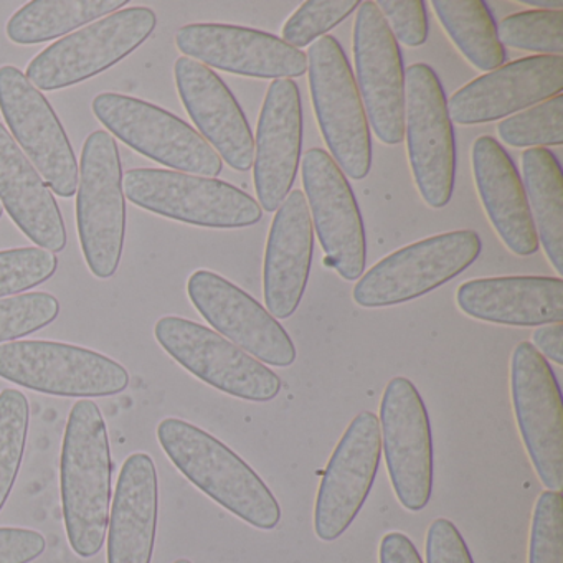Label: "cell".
<instances>
[{
	"label": "cell",
	"instance_id": "cell-1",
	"mask_svg": "<svg viewBox=\"0 0 563 563\" xmlns=\"http://www.w3.org/2000/svg\"><path fill=\"white\" fill-rule=\"evenodd\" d=\"M111 474L103 413L93 400H78L65 428L60 484L68 542L81 559L98 555L107 540Z\"/></svg>",
	"mask_w": 563,
	"mask_h": 563
},
{
	"label": "cell",
	"instance_id": "cell-2",
	"mask_svg": "<svg viewBox=\"0 0 563 563\" xmlns=\"http://www.w3.org/2000/svg\"><path fill=\"white\" fill-rule=\"evenodd\" d=\"M157 440L174 466L217 504L256 529L278 526V500L252 466L222 441L179 418L161 421Z\"/></svg>",
	"mask_w": 563,
	"mask_h": 563
},
{
	"label": "cell",
	"instance_id": "cell-3",
	"mask_svg": "<svg viewBox=\"0 0 563 563\" xmlns=\"http://www.w3.org/2000/svg\"><path fill=\"white\" fill-rule=\"evenodd\" d=\"M306 57L312 107L328 154L345 177L365 179L372 167L371 126L344 48L324 35Z\"/></svg>",
	"mask_w": 563,
	"mask_h": 563
},
{
	"label": "cell",
	"instance_id": "cell-4",
	"mask_svg": "<svg viewBox=\"0 0 563 563\" xmlns=\"http://www.w3.org/2000/svg\"><path fill=\"white\" fill-rule=\"evenodd\" d=\"M77 227L85 262L97 278L118 272L126 235L123 164L117 141L95 131L85 141L78 166Z\"/></svg>",
	"mask_w": 563,
	"mask_h": 563
},
{
	"label": "cell",
	"instance_id": "cell-5",
	"mask_svg": "<svg viewBox=\"0 0 563 563\" xmlns=\"http://www.w3.org/2000/svg\"><path fill=\"white\" fill-rule=\"evenodd\" d=\"M483 242L474 230H454L411 243L358 278L352 298L361 308L404 305L460 276L479 258Z\"/></svg>",
	"mask_w": 563,
	"mask_h": 563
},
{
	"label": "cell",
	"instance_id": "cell-6",
	"mask_svg": "<svg viewBox=\"0 0 563 563\" xmlns=\"http://www.w3.org/2000/svg\"><path fill=\"white\" fill-rule=\"evenodd\" d=\"M123 189L141 209L207 229H245L263 217L260 203L239 187L176 170H128Z\"/></svg>",
	"mask_w": 563,
	"mask_h": 563
},
{
	"label": "cell",
	"instance_id": "cell-7",
	"mask_svg": "<svg viewBox=\"0 0 563 563\" xmlns=\"http://www.w3.org/2000/svg\"><path fill=\"white\" fill-rule=\"evenodd\" d=\"M405 134L421 199L443 209L453 196L456 143L443 85L430 65H411L405 74Z\"/></svg>",
	"mask_w": 563,
	"mask_h": 563
},
{
	"label": "cell",
	"instance_id": "cell-8",
	"mask_svg": "<svg viewBox=\"0 0 563 563\" xmlns=\"http://www.w3.org/2000/svg\"><path fill=\"white\" fill-rule=\"evenodd\" d=\"M95 117L126 146L156 163L190 176L216 179L223 161L209 143L176 114L126 95L101 93Z\"/></svg>",
	"mask_w": 563,
	"mask_h": 563
},
{
	"label": "cell",
	"instance_id": "cell-9",
	"mask_svg": "<svg viewBox=\"0 0 563 563\" xmlns=\"http://www.w3.org/2000/svg\"><path fill=\"white\" fill-rule=\"evenodd\" d=\"M0 378L58 397L95 398L121 394L130 374L113 358L52 341L0 344Z\"/></svg>",
	"mask_w": 563,
	"mask_h": 563
},
{
	"label": "cell",
	"instance_id": "cell-10",
	"mask_svg": "<svg viewBox=\"0 0 563 563\" xmlns=\"http://www.w3.org/2000/svg\"><path fill=\"white\" fill-rule=\"evenodd\" d=\"M156 25L153 9H121L45 48L29 64L25 77L41 91L74 87L133 54Z\"/></svg>",
	"mask_w": 563,
	"mask_h": 563
},
{
	"label": "cell",
	"instance_id": "cell-11",
	"mask_svg": "<svg viewBox=\"0 0 563 563\" xmlns=\"http://www.w3.org/2000/svg\"><path fill=\"white\" fill-rule=\"evenodd\" d=\"M154 335L174 361L223 394L272 401L282 390V380L272 368L206 325L166 316L157 321Z\"/></svg>",
	"mask_w": 563,
	"mask_h": 563
},
{
	"label": "cell",
	"instance_id": "cell-12",
	"mask_svg": "<svg viewBox=\"0 0 563 563\" xmlns=\"http://www.w3.org/2000/svg\"><path fill=\"white\" fill-rule=\"evenodd\" d=\"M510 395L517 427L547 490L563 489V400L555 372L530 342L510 358Z\"/></svg>",
	"mask_w": 563,
	"mask_h": 563
},
{
	"label": "cell",
	"instance_id": "cell-13",
	"mask_svg": "<svg viewBox=\"0 0 563 563\" xmlns=\"http://www.w3.org/2000/svg\"><path fill=\"white\" fill-rule=\"evenodd\" d=\"M382 450L397 499L420 512L433 493V433L430 417L413 382L395 377L380 404Z\"/></svg>",
	"mask_w": 563,
	"mask_h": 563
},
{
	"label": "cell",
	"instance_id": "cell-14",
	"mask_svg": "<svg viewBox=\"0 0 563 563\" xmlns=\"http://www.w3.org/2000/svg\"><path fill=\"white\" fill-rule=\"evenodd\" d=\"M312 225L324 252V265L345 282L365 272L367 236L354 190L324 150H309L301 166Z\"/></svg>",
	"mask_w": 563,
	"mask_h": 563
},
{
	"label": "cell",
	"instance_id": "cell-15",
	"mask_svg": "<svg viewBox=\"0 0 563 563\" xmlns=\"http://www.w3.org/2000/svg\"><path fill=\"white\" fill-rule=\"evenodd\" d=\"M0 113L15 143L52 192L70 199L78 189V161L52 104L19 68L0 67Z\"/></svg>",
	"mask_w": 563,
	"mask_h": 563
},
{
	"label": "cell",
	"instance_id": "cell-16",
	"mask_svg": "<svg viewBox=\"0 0 563 563\" xmlns=\"http://www.w3.org/2000/svg\"><path fill=\"white\" fill-rule=\"evenodd\" d=\"M354 65L368 126L378 141L397 146L405 137L404 58L387 21L372 0L357 8Z\"/></svg>",
	"mask_w": 563,
	"mask_h": 563
},
{
	"label": "cell",
	"instance_id": "cell-17",
	"mask_svg": "<svg viewBox=\"0 0 563 563\" xmlns=\"http://www.w3.org/2000/svg\"><path fill=\"white\" fill-rule=\"evenodd\" d=\"M380 460L378 417L362 411L339 440L319 486L314 530L322 542H334L354 522L374 486Z\"/></svg>",
	"mask_w": 563,
	"mask_h": 563
},
{
	"label": "cell",
	"instance_id": "cell-18",
	"mask_svg": "<svg viewBox=\"0 0 563 563\" xmlns=\"http://www.w3.org/2000/svg\"><path fill=\"white\" fill-rule=\"evenodd\" d=\"M187 295L217 334L273 367H289L296 347L286 329L249 292L207 269L194 273Z\"/></svg>",
	"mask_w": 563,
	"mask_h": 563
},
{
	"label": "cell",
	"instance_id": "cell-19",
	"mask_svg": "<svg viewBox=\"0 0 563 563\" xmlns=\"http://www.w3.org/2000/svg\"><path fill=\"white\" fill-rule=\"evenodd\" d=\"M176 45L190 60L240 77L291 80L308 71L305 52L255 29L190 24L179 29Z\"/></svg>",
	"mask_w": 563,
	"mask_h": 563
},
{
	"label": "cell",
	"instance_id": "cell-20",
	"mask_svg": "<svg viewBox=\"0 0 563 563\" xmlns=\"http://www.w3.org/2000/svg\"><path fill=\"white\" fill-rule=\"evenodd\" d=\"M563 90V57L533 55L503 65L464 85L448 100L451 123H493L559 97Z\"/></svg>",
	"mask_w": 563,
	"mask_h": 563
},
{
	"label": "cell",
	"instance_id": "cell-21",
	"mask_svg": "<svg viewBox=\"0 0 563 563\" xmlns=\"http://www.w3.org/2000/svg\"><path fill=\"white\" fill-rule=\"evenodd\" d=\"M302 150V104L296 81H272L255 137L253 180L260 207L273 213L291 192Z\"/></svg>",
	"mask_w": 563,
	"mask_h": 563
},
{
	"label": "cell",
	"instance_id": "cell-22",
	"mask_svg": "<svg viewBox=\"0 0 563 563\" xmlns=\"http://www.w3.org/2000/svg\"><path fill=\"white\" fill-rule=\"evenodd\" d=\"M174 75L180 100L200 136L232 169H252L255 137L225 81L206 65L187 57L176 62Z\"/></svg>",
	"mask_w": 563,
	"mask_h": 563
},
{
	"label": "cell",
	"instance_id": "cell-23",
	"mask_svg": "<svg viewBox=\"0 0 563 563\" xmlns=\"http://www.w3.org/2000/svg\"><path fill=\"white\" fill-rule=\"evenodd\" d=\"M314 253V230L305 192L292 190L276 210L266 242L263 295L266 311L288 319L301 305Z\"/></svg>",
	"mask_w": 563,
	"mask_h": 563
},
{
	"label": "cell",
	"instance_id": "cell-24",
	"mask_svg": "<svg viewBox=\"0 0 563 563\" xmlns=\"http://www.w3.org/2000/svg\"><path fill=\"white\" fill-rule=\"evenodd\" d=\"M461 311L477 321L514 328H540L563 321V279L503 276L463 283L456 292Z\"/></svg>",
	"mask_w": 563,
	"mask_h": 563
},
{
	"label": "cell",
	"instance_id": "cell-25",
	"mask_svg": "<svg viewBox=\"0 0 563 563\" xmlns=\"http://www.w3.org/2000/svg\"><path fill=\"white\" fill-rule=\"evenodd\" d=\"M474 183L500 242L517 256L539 252V236L516 164L494 137L479 136L471 147Z\"/></svg>",
	"mask_w": 563,
	"mask_h": 563
},
{
	"label": "cell",
	"instance_id": "cell-26",
	"mask_svg": "<svg viewBox=\"0 0 563 563\" xmlns=\"http://www.w3.org/2000/svg\"><path fill=\"white\" fill-rule=\"evenodd\" d=\"M0 206L38 249L64 252L67 230L51 187L0 124Z\"/></svg>",
	"mask_w": 563,
	"mask_h": 563
},
{
	"label": "cell",
	"instance_id": "cell-27",
	"mask_svg": "<svg viewBox=\"0 0 563 563\" xmlns=\"http://www.w3.org/2000/svg\"><path fill=\"white\" fill-rule=\"evenodd\" d=\"M159 486L153 457L134 453L124 461L114 490L108 530V563H151L156 542Z\"/></svg>",
	"mask_w": 563,
	"mask_h": 563
},
{
	"label": "cell",
	"instance_id": "cell-28",
	"mask_svg": "<svg viewBox=\"0 0 563 563\" xmlns=\"http://www.w3.org/2000/svg\"><path fill=\"white\" fill-rule=\"evenodd\" d=\"M523 190L539 245L559 275L563 273V174L552 151L536 147L522 154Z\"/></svg>",
	"mask_w": 563,
	"mask_h": 563
},
{
	"label": "cell",
	"instance_id": "cell-29",
	"mask_svg": "<svg viewBox=\"0 0 563 563\" xmlns=\"http://www.w3.org/2000/svg\"><path fill=\"white\" fill-rule=\"evenodd\" d=\"M126 4L128 0H34L9 19L5 32L14 44H42L108 18Z\"/></svg>",
	"mask_w": 563,
	"mask_h": 563
},
{
	"label": "cell",
	"instance_id": "cell-30",
	"mask_svg": "<svg viewBox=\"0 0 563 563\" xmlns=\"http://www.w3.org/2000/svg\"><path fill=\"white\" fill-rule=\"evenodd\" d=\"M434 14L463 57L483 74L497 70L506 62L497 25L483 0H434Z\"/></svg>",
	"mask_w": 563,
	"mask_h": 563
},
{
	"label": "cell",
	"instance_id": "cell-31",
	"mask_svg": "<svg viewBox=\"0 0 563 563\" xmlns=\"http://www.w3.org/2000/svg\"><path fill=\"white\" fill-rule=\"evenodd\" d=\"M31 407L15 388L0 391V510L8 503L18 479L27 444Z\"/></svg>",
	"mask_w": 563,
	"mask_h": 563
},
{
	"label": "cell",
	"instance_id": "cell-32",
	"mask_svg": "<svg viewBox=\"0 0 563 563\" xmlns=\"http://www.w3.org/2000/svg\"><path fill=\"white\" fill-rule=\"evenodd\" d=\"M497 136L517 150L562 146L563 97L550 98L497 124Z\"/></svg>",
	"mask_w": 563,
	"mask_h": 563
},
{
	"label": "cell",
	"instance_id": "cell-33",
	"mask_svg": "<svg viewBox=\"0 0 563 563\" xmlns=\"http://www.w3.org/2000/svg\"><path fill=\"white\" fill-rule=\"evenodd\" d=\"M503 47L562 57L563 11H523L509 15L497 27Z\"/></svg>",
	"mask_w": 563,
	"mask_h": 563
},
{
	"label": "cell",
	"instance_id": "cell-34",
	"mask_svg": "<svg viewBox=\"0 0 563 563\" xmlns=\"http://www.w3.org/2000/svg\"><path fill=\"white\" fill-rule=\"evenodd\" d=\"M358 5V0H308L286 21L282 41L301 51L342 24Z\"/></svg>",
	"mask_w": 563,
	"mask_h": 563
},
{
	"label": "cell",
	"instance_id": "cell-35",
	"mask_svg": "<svg viewBox=\"0 0 563 563\" xmlns=\"http://www.w3.org/2000/svg\"><path fill=\"white\" fill-rule=\"evenodd\" d=\"M60 314L51 292H27L0 299V344L41 331Z\"/></svg>",
	"mask_w": 563,
	"mask_h": 563
},
{
	"label": "cell",
	"instance_id": "cell-36",
	"mask_svg": "<svg viewBox=\"0 0 563 563\" xmlns=\"http://www.w3.org/2000/svg\"><path fill=\"white\" fill-rule=\"evenodd\" d=\"M58 268L55 253L38 246L0 252V298H11L48 282Z\"/></svg>",
	"mask_w": 563,
	"mask_h": 563
},
{
	"label": "cell",
	"instance_id": "cell-37",
	"mask_svg": "<svg viewBox=\"0 0 563 563\" xmlns=\"http://www.w3.org/2000/svg\"><path fill=\"white\" fill-rule=\"evenodd\" d=\"M529 563H563L562 490H543L533 507Z\"/></svg>",
	"mask_w": 563,
	"mask_h": 563
},
{
	"label": "cell",
	"instance_id": "cell-38",
	"mask_svg": "<svg viewBox=\"0 0 563 563\" xmlns=\"http://www.w3.org/2000/svg\"><path fill=\"white\" fill-rule=\"evenodd\" d=\"M375 5L387 21L397 44L417 48L428 41V14L423 0H378Z\"/></svg>",
	"mask_w": 563,
	"mask_h": 563
},
{
	"label": "cell",
	"instance_id": "cell-39",
	"mask_svg": "<svg viewBox=\"0 0 563 563\" xmlns=\"http://www.w3.org/2000/svg\"><path fill=\"white\" fill-rule=\"evenodd\" d=\"M427 563H474L460 530L444 517L428 527Z\"/></svg>",
	"mask_w": 563,
	"mask_h": 563
},
{
	"label": "cell",
	"instance_id": "cell-40",
	"mask_svg": "<svg viewBox=\"0 0 563 563\" xmlns=\"http://www.w3.org/2000/svg\"><path fill=\"white\" fill-rule=\"evenodd\" d=\"M47 549V540L37 530L0 527V563H31Z\"/></svg>",
	"mask_w": 563,
	"mask_h": 563
},
{
	"label": "cell",
	"instance_id": "cell-41",
	"mask_svg": "<svg viewBox=\"0 0 563 563\" xmlns=\"http://www.w3.org/2000/svg\"><path fill=\"white\" fill-rule=\"evenodd\" d=\"M378 559L380 563H423L415 543L401 532H390L382 539Z\"/></svg>",
	"mask_w": 563,
	"mask_h": 563
},
{
	"label": "cell",
	"instance_id": "cell-42",
	"mask_svg": "<svg viewBox=\"0 0 563 563\" xmlns=\"http://www.w3.org/2000/svg\"><path fill=\"white\" fill-rule=\"evenodd\" d=\"M533 347L545 361L563 365V324L540 325L532 334Z\"/></svg>",
	"mask_w": 563,
	"mask_h": 563
},
{
	"label": "cell",
	"instance_id": "cell-43",
	"mask_svg": "<svg viewBox=\"0 0 563 563\" xmlns=\"http://www.w3.org/2000/svg\"><path fill=\"white\" fill-rule=\"evenodd\" d=\"M519 4L529 5L533 11H563L562 0H519Z\"/></svg>",
	"mask_w": 563,
	"mask_h": 563
},
{
	"label": "cell",
	"instance_id": "cell-44",
	"mask_svg": "<svg viewBox=\"0 0 563 563\" xmlns=\"http://www.w3.org/2000/svg\"><path fill=\"white\" fill-rule=\"evenodd\" d=\"M174 563H192L190 562V560H187V559H179V560H176V562Z\"/></svg>",
	"mask_w": 563,
	"mask_h": 563
},
{
	"label": "cell",
	"instance_id": "cell-45",
	"mask_svg": "<svg viewBox=\"0 0 563 563\" xmlns=\"http://www.w3.org/2000/svg\"><path fill=\"white\" fill-rule=\"evenodd\" d=\"M0 217H2V206H0Z\"/></svg>",
	"mask_w": 563,
	"mask_h": 563
}]
</instances>
